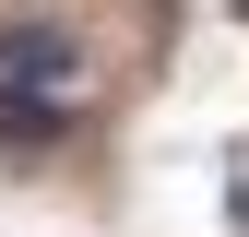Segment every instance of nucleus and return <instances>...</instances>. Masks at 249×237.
<instances>
[{
    "mask_svg": "<svg viewBox=\"0 0 249 237\" xmlns=\"http://www.w3.org/2000/svg\"><path fill=\"white\" fill-rule=\"evenodd\" d=\"M71 83H83V36H71V24H48V12L0 24V107H48V118H71Z\"/></svg>",
    "mask_w": 249,
    "mask_h": 237,
    "instance_id": "f257e3e1",
    "label": "nucleus"
},
{
    "mask_svg": "<svg viewBox=\"0 0 249 237\" xmlns=\"http://www.w3.org/2000/svg\"><path fill=\"white\" fill-rule=\"evenodd\" d=\"M237 24H249V0H237Z\"/></svg>",
    "mask_w": 249,
    "mask_h": 237,
    "instance_id": "f03ea898",
    "label": "nucleus"
}]
</instances>
